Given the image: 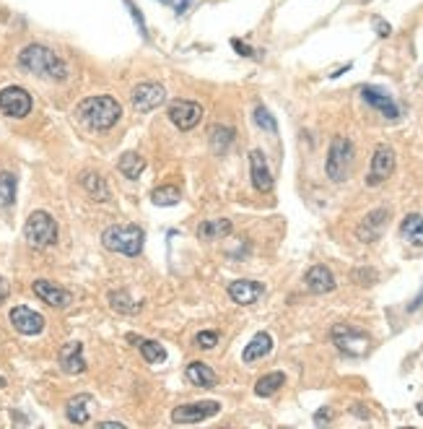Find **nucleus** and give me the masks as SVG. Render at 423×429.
<instances>
[{
	"mask_svg": "<svg viewBox=\"0 0 423 429\" xmlns=\"http://www.w3.org/2000/svg\"><path fill=\"white\" fill-rule=\"evenodd\" d=\"M19 65L32 75H37V78H44V81H57V84L68 81L65 60L44 44H26L19 53Z\"/></svg>",
	"mask_w": 423,
	"mask_h": 429,
	"instance_id": "1",
	"label": "nucleus"
},
{
	"mask_svg": "<svg viewBox=\"0 0 423 429\" xmlns=\"http://www.w3.org/2000/svg\"><path fill=\"white\" fill-rule=\"evenodd\" d=\"M75 118L88 130H109L117 120L122 118V107H120V102L115 97L99 94V97L84 99L75 107Z\"/></svg>",
	"mask_w": 423,
	"mask_h": 429,
	"instance_id": "2",
	"label": "nucleus"
},
{
	"mask_svg": "<svg viewBox=\"0 0 423 429\" xmlns=\"http://www.w3.org/2000/svg\"><path fill=\"white\" fill-rule=\"evenodd\" d=\"M143 242H146V235H143V229L135 224H115V226H109V229H104V235H102V245H104L106 250L120 253V255H127V257L140 255Z\"/></svg>",
	"mask_w": 423,
	"mask_h": 429,
	"instance_id": "3",
	"label": "nucleus"
},
{
	"mask_svg": "<svg viewBox=\"0 0 423 429\" xmlns=\"http://www.w3.org/2000/svg\"><path fill=\"white\" fill-rule=\"evenodd\" d=\"M350 167H353V143L346 136H335L330 143L325 172L332 183H343L350 174Z\"/></svg>",
	"mask_w": 423,
	"mask_h": 429,
	"instance_id": "4",
	"label": "nucleus"
},
{
	"mask_svg": "<svg viewBox=\"0 0 423 429\" xmlns=\"http://www.w3.org/2000/svg\"><path fill=\"white\" fill-rule=\"evenodd\" d=\"M24 237L26 242L37 250H44V247H53L57 242V224L55 219L47 211H34L26 219V226H24Z\"/></svg>",
	"mask_w": 423,
	"mask_h": 429,
	"instance_id": "5",
	"label": "nucleus"
},
{
	"mask_svg": "<svg viewBox=\"0 0 423 429\" xmlns=\"http://www.w3.org/2000/svg\"><path fill=\"white\" fill-rule=\"evenodd\" d=\"M332 343H335L346 356H364L369 352L371 338H369V333L359 331V328H353V325H335V328H332Z\"/></svg>",
	"mask_w": 423,
	"mask_h": 429,
	"instance_id": "6",
	"label": "nucleus"
},
{
	"mask_svg": "<svg viewBox=\"0 0 423 429\" xmlns=\"http://www.w3.org/2000/svg\"><path fill=\"white\" fill-rule=\"evenodd\" d=\"M0 112L13 120L26 118L32 112V94L24 86H6L0 91Z\"/></svg>",
	"mask_w": 423,
	"mask_h": 429,
	"instance_id": "7",
	"label": "nucleus"
},
{
	"mask_svg": "<svg viewBox=\"0 0 423 429\" xmlns=\"http://www.w3.org/2000/svg\"><path fill=\"white\" fill-rule=\"evenodd\" d=\"M221 411L218 401H198V403H185L171 411V421L177 424H200L205 419L216 417Z\"/></svg>",
	"mask_w": 423,
	"mask_h": 429,
	"instance_id": "8",
	"label": "nucleus"
},
{
	"mask_svg": "<svg viewBox=\"0 0 423 429\" xmlns=\"http://www.w3.org/2000/svg\"><path fill=\"white\" fill-rule=\"evenodd\" d=\"M395 172V151L390 146H377L374 156H371V167L366 174V185L369 188H379L382 183H387Z\"/></svg>",
	"mask_w": 423,
	"mask_h": 429,
	"instance_id": "9",
	"label": "nucleus"
},
{
	"mask_svg": "<svg viewBox=\"0 0 423 429\" xmlns=\"http://www.w3.org/2000/svg\"><path fill=\"white\" fill-rule=\"evenodd\" d=\"M167 115H169L174 128L192 130L203 120V107L198 102H190V99H174L169 104V112H167Z\"/></svg>",
	"mask_w": 423,
	"mask_h": 429,
	"instance_id": "10",
	"label": "nucleus"
},
{
	"mask_svg": "<svg viewBox=\"0 0 423 429\" xmlns=\"http://www.w3.org/2000/svg\"><path fill=\"white\" fill-rule=\"evenodd\" d=\"M164 99H167V91H164V86L161 84H138L133 89V109L135 112H153L156 107L164 104Z\"/></svg>",
	"mask_w": 423,
	"mask_h": 429,
	"instance_id": "11",
	"label": "nucleus"
},
{
	"mask_svg": "<svg viewBox=\"0 0 423 429\" xmlns=\"http://www.w3.org/2000/svg\"><path fill=\"white\" fill-rule=\"evenodd\" d=\"M8 320L21 336H39L44 331V318L37 310L26 307V304H16L8 315Z\"/></svg>",
	"mask_w": 423,
	"mask_h": 429,
	"instance_id": "12",
	"label": "nucleus"
},
{
	"mask_svg": "<svg viewBox=\"0 0 423 429\" xmlns=\"http://www.w3.org/2000/svg\"><path fill=\"white\" fill-rule=\"evenodd\" d=\"M32 289H34V294H37L44 304H50V307L65 310V307H70V304H73V294H70L68 289H63V286L53 284V281H44V279L34 281Z\"/></svg>",
	"mask_w": 423,
	"mask_h": 429,
	"instance_id": "13",
	"label": "nucleus"
},
{
	"mask_svg": "<svg viewBox=\"0 0 423 429\" xmlns=\"http://www.w3.org/2000/svg\"><path fill=\"white\" fill-rule=\"evenodd\" d=\"M361 97H364V102H366L369 107H374L377 112H382L387 120L400 118V107L395 104V99H392L387 91L377 89V86H364V89H361Z\"/></svg>",
	"mask_w": 423,
	"mask_h": 429,
	"instance_id": "14",
	"label": "nucleus"
},
{
	"mask_svg": "<svg viewBox=\"0 0 423 429\" xmlns=\"http://www.w3.org/2000/svg\"><path fill=\"white\" fill-rule=\"evenodd\" d=\"M387 219H390V211L387 208H374L371 214L364 216V221L356 229V237L361 242H377L387 226Z\"/></svg>",
	"mask_w": 423,
	"mask_h": 429,
	"instance_id": "15",
	"label": "nucleus"
},
{
	"mask_svg": "<svg viewBox=\"0 0 423 429\" xmlns=\"http://www.w3.org/2000/svg\"><path fill=\"white\" fill-rule=\"evenodd\" d=\"M250 174H252L254 190H260V193H270V188H273V174H270L267 159H265V154L260 149L250 151Z\"/></svg>",
	"mask_w": 423,
	"mask_h": 429,
	"instance_id": "16",
	"label": "nucleus"
},
{
	"mask_svg": "<svg viewBox=\"0 0 423 429\" xmlns=\"http://www.w3.org/2000/svg\"><path fill=\"white\" fill-rule=\"evenodd\" d=\"M57 362H60V369H63L65 375H81V372H86L84 343L68 341L60 349V354H57Z\"/></svg>",
	"mask_w": 423,
	"mask_h": 429,
	"instance_id": "17",
	"label": "nucleus"
},
{
	"mask_svg": "<svg viewBox=\"0 0 423 429\" xmlns=\"http://www.w3.org/2000/svg\"><path fill=\"white\" fill-rule=\"evenodd\" d=\"M265 286L260 284V281H252V279H239V281H232L229 284V297H232V302H236V304H254V302L263 297Z\"/></svg>",
	"mask_w": 423,
	"mask_h": 429,
	"instance_id": "18",
	"label": "nucleus"
},
{
	"mask_svg": "<svg viewBox=\"0 0 423 429\" xmlns=\"http://www.w3.org/2000/svg\"><path fill=\"white\" fill-rule=\"evenodd\" d=\"M304 284L312 294H328V291L335 289V276L328 266H312L304 276Z\"/></svg>",
	"mask_w": 423,
	"mask_h": 429,
	"instance_id": "19",
	"label": "nucleus"
},
{
	"mask_svg": "<svg viewBox=\"0 0 423 429\" xmlns=\"http://www.w3.org/2000/svg\"><path fill=\"white\" fill-rule=\"evenodd\" d=\"M91 406H94V398L88 396V393H78V396H73L68 401L65 417H68V421H73V424H88Z\"/></svg>",
	"mask_w": 423,
	"mask_h": 429,
	"instance_id": "20",
	"label": "nucleus"
},
{
	"mask_svg": "<svg viewBox=\"0 0 423 429\" xmlns=\"http://www.w3.org/2000/svg\"><path fill=\"white\" fill-rule=\"evenodd\" d=\"M273 352V336L270 333H254L252 336V341L244 346V354L242 359L247 362V365H252V362H257V359H263V356H267Z\"/></svg>",
	"mask_w": 423,
	"mask_h": 429,
	"instance_id": "21",
	"label": "nucleus"
},
{
	"mask_svg": "<svg viewBox=\"0 0 423 429\" xmlns=\"http://www.w3.org/2000/svg\"><path fill=\"white\" fill-rule=\"evenodd\" d=\"M232 235V221L229 219H211L198 226V237L203 242H218L223 237Z\"/></svg>",
	"mask_w": 423,
	"mask_h": 429,
	"instance_id": "22",
	"label": "nucleus"
},
{
	"mask_svg": "<svg viewBox=\"0 0 423 429\" xmlns=\"http://www.w3.org/2000/svg\"><path fill=\"white\" fill-rule=\"evenodd\" d=\"M185 377H187L195 387H213L216 383H218L216 372H213L205 362H190L187 369H185Z\"/></svg>",
	"mask_w": 423,
	"mask_h": 429,
	"instance_id": "23",
	"label": "nucleus"
},
{
	"mask_svg": "<svg viewBox=\"0 0 423 429\" xmlns=\"http://www.w3.org/2000/svg\"><path fill=\"white\" fill-rule=\"evenodd\" d=\"M81 188H84L86 193L94 198L96 203H104V201H109V188H106L104 177H102V174H96V172H84V174H81Z\"/></svg>",
	"mask_w": 423,
	"mask_h": 429,
	"instance_id": "24",
	"label": "nucleus"
},
{
	"mask_svg": "<svg viewBox=\"0 0 423 429\" xmlns=\"http://www.w3.org/2000/svg\"><path fill=\"white\" fill-rule=\"evenodd\" d=\"M400 235L405 242L413 247H423V216L421 214H408L400 224Z\"/></svg>",
	"mask_w": 423,
	"mask_h": 429,
	"instance_id": "25",
	"label": "nucleus"
},
{
	"mask_svg": "<svg viewBox=\"0 0 423 429\" xmlns=\"http://www.w3.org/2000/svg\"><path fill=\"white\" fill-rule=\"evenodd\" d=\"M133 343H138V349H140V354L143 359L149 362V365H161L164 359H167V352H164V346L159 341H151V338H140V336H127Z\"/></svg>",
	"mask_w": 423,
	"mask_h": 429,
	"instance_id": "26",
	"label": "nucleus"
},
{
	"mask_svg": "<svg viewBox=\"0 0 423 429\" xmlns=\"http://www.w3.org/2000/svg\"><path fill=\"white\" fill-rule=\"evenodd\" d=\"M117 170L122 172L127 180H138L140 172L146 170V159H143L140 154H135V151H127V154H122L120 161H117Z\"/></svg>",
	"mask_w": 423,
	"mask_h": 429,
	"instance_id": "27",
	"label": "nucleus"
},
{
	"mask_svg": "<svg viewBox=\"0 0 423 429\" xmlns=\"http://www.w3.org/2000/svg\"><path fill=\"white\" fill-rule=\"evenodd\" d=\"M286 383V375L283 372H270V375H263L257 383H254V393L260 398H270L273 393H278Z\"/></svg>",
	"mask_w": 423,
	"mask_h": 429,
	"instance_id": "28",
	"label": "nucleus"
},
{
	"mask_svg": "<svg viewBox=\"0 0 423 429\" xmlns=\"http://www.w3.org/2000/svg\"><path fill=\"white\" fill-rule=\"evenodd\" d=\"M208 138H211V149L216 154H226L229 146L234 143V130L229 125H213L211 133H208Z\"/></svg>",
	"mask_w": 423,
	"mask_h": 429,
	"instance_id": "29",
	"label": "nucleus"
},
{
	"mask_svg": "<svg viewBox=\"0 0 423 429\" xmlns=\"http://www.w3.org/2000/svg\"><path fill=\"white\" fill-rule=\"evenodd\" d=\"M16 201V174L0 172V208H11Z\"/></svg>",
	"mask_w": 423,
	"mask_h": 429,
	"instance_id": "30",
	"label": "nucleus"
},
{
	"mask_svg": "<svg viewBox=\"0 0 423 429\" xmlns=\"http://www.w3.org/2000/svg\"><path fill=\"white\" fill-rule=\"evenodd\" d=\"M151 201L156 206H161V208H167V206L180 203V190H177L174 185H161V188H156V190L151 193Z\"/></svg>",
	"mask_w": 423,
	"mask_h": 429,
	"instance_id": "31",
	"label": "nucleus"
},
{
	"mask_svg": "<svg viewBox=\"0 0 423 429\" xmlns=\"http://www.w3.org/2000/svg\"><path fill=\"white\" fill-rule=\"evenodd\" d=\"M109 304H112V310L125 312V315H133V312H138V307H140V304H135V302L127 297V291H112V294H109Z\"/></svg>",
	"mask_w": 423,
	"mask_h": 429,
	"instance_id": "32",
	"label": "nucleus"
},
{
	"mask_svg": "<svg viewBox=\"0 0 423 429\" xmlns=\"http://www.w3.org/2000/svg\"><path fill=\"white\" fill-rule=\"evenodd\" d=\"M254 122H257L263 130H267V133H278V122H275V118L263 107V104L254 107Z\"/></svg>",
	"mask_w": 423,
	"mask_h": 429,
	"instance_id": "33",
	"label": "nucleus"
},
{
	"mask_svg": "<svg viewBox=\"0 0 423 429\" xmlns=\"http://www.w3.org/2000/svg\"><path fill=\"white\" fill-rule=\"evenodd\" d=\"M125 3V8L130 11V16H133V21H135L138 26V34L143 37V39H149V26H146V19H143V13H140V8H138L133 0H122Z\"/></svg>",
	"mask_w": 423,
	"mask_h": 429,
	"instance_id": "34",
	"label": "nucleus"
},
{
	"mask_svg": "<svg viewBox=\"0 0 423 429\" xmlns=\"http://www.w3.org/2000/svg\"><path fill=\"white\" fill-rule=\"evenodd\" d=\"M195 343L200 346V349H205V352H211V349H216V343H218V333L213 331H203L195 336Z\"/></svg>",
	"mask_w": 423,
	"mask_h": 429,
	"instance_id": "35",
	"label": "nucleus"
},
{
	"mask_svg": "<svg viewBox=\"0 0 423 429\" xmlns=\"http://www.w3.org/2000/svg\"><path fill=\"white\" fill-rule=\"evenodd\" d=\"M353 279L364 281V286H366V281H377V271H356Z\"/></svg>",
	"mask_w": 423,
	"mask_h": 429,
	"instance_id": "36",
	"label": "nucleus"
},
{
	"mask_svg": "<svg viewBox=\"0 0 423 429\" xmlns=\"http://www.w3.org/2000/svg\"><path fill=\"white\" fill-rule=\"evenodd\" d=\"M374 29H377L379 37H390L392 34V26L387 21H382V19H374Z\"/></svg>",
	"mask_w": 423,
	"mask_h": 429,
	"instance_id": "37",
	"label": "nucleus"
},
{
	"mask_svg": "<svg viewBox=\"0 0 423 429\" xmlns=\"http://www.w3.org/2000/svg\"><path fill=\"white\" fill-rule=\"evenodd\" d=\"M232 47H234V50H236V53L247 55V57L252 55V47H247V44H244V42H239V39H232Z\"/></svg>",
	"mask_w": 423,
	"mask_h": 429,
	"instance_id": "38",
	"label": "nucleus"
},
{
	"mask_svg": "<svg viewBox=\"0 0 423 429\" xmlns=\"http://www.w3.org/2000/svg\"><path fill=\"white\" fill-rule=\"evenodd\" d=\"M8 300V281L0 276V304Z\"/></svg>",
	"mask_w": 423,
	"mask_h": 429,
	"instance_id": "39",
	"label": "nucleus"
},
{
	"mask_svg": "<svg viewBox=\"0 0 423 429\" xmlns=\"http://www.w3.org/2000/svg\"><path fill=\"white\" fill-rule=\"evenodd\" d=\"M421 302H423V289H421V294H418V300H413V302H411V307H408V310L415 312V310H418V307H421Z\"/></svg>",
	"mask_w": 423,
	"mask_h": 429,
	"instance_id": "40",
	"label": "nucleus"
},
{
	"mask_svg": "<svg viewBox=\"0 0 423 429\" xmlns=\"http://www.w3.org/2000/svg\"><path fill=\"white\" fill-rule=\"evenodd\" d=\"M328 419H330L328 411H319V414H317V424H322V421H328Z\"/></svg>",
	"mask_w": 423,
	"mask_h": 429,
	"instance_id": "41",
	"label": "nucleus"
},
{
	"mask_svg": "<svg viewBox=\"0 0 423 429\" xmlns=\"http://www.w3.org/2000/svg\"><path fill=\"white\" fill-rule=\"evenodd\" d=\"M418 414H421V417H423V401H421V403H418Z\"/></svg>",
	"mask_w": 423,
	"mask_h": 429,
	"instance_id": "42",
	"label": "nucleus"
},
{
	"mask_svg": "<svg viewBox=\"0 0 423 429\" xmlns=\"http://www.w3.org/2000/svg\"><path fill=\"white\" fill-rule=\"evenodd\" d=\"M0 387H6V377H0Z\"/></svg>",
	"mask_w": 423,
	"mask_h": 429,
	"instance_id": "43",
	"label": "nucleus"
}]
</instances>
